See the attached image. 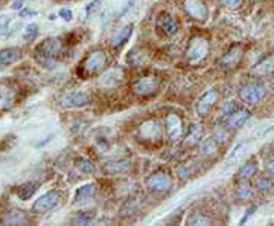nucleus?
Here are the masks:
<instances>
[{
    "mask_svg": "<svg viewBox=\"0 0 274 226\" xmlns=\"http://www.w3.org/2000/svg\"><path fill=\"white\" fill-rule=\"evenodd\" d=\"M63 50V45L61 40L58 39H47L44 42H41L35 49V54L39 57V60L49 69L55 67V58L58 57V54Z\"/></svg>",
    "mask_w": 274,
    "mask_h": 226,
    "instance_id": "1",
    "label": "nucleus"
},
{
    "mask_svg": "<svg viewBox=\"0 0 274 226\" xmlns=\"http://www.w3.org/2000/svg\"><path fill=\"white\" fill-rule=\"evenodd\" d=\"M265 93H267L265 86H262L261 83H248L239 89V98L245 104H250V106L259 104L264 99Z\"/></svg>",
    "mask_w": 274,
    "mask_h": 226,
    "instance_id": "2",
    "label": "nucleus"
},
{
    "mask_svg": "<svg viewBox=\"0 0 274 226\" xmlns=\"http://www.w3.org/2000/svg\"><path fill=\"white\" fill-rule=\"evenodd\" d=\"M209 54V42L204 37H195L191 40L188 47V60L191 63H199Z\"/></svg>",
    "mask_w": 274,
    "mask_h": 226,
    "instance_id": "3",
    "label": "nucleus"
},
{
    "mask_svg": "<svg viewBox=\"0 0 274 226\" xmlns=\"http://www.w3.org/2000/svg\"><path fill=\"white\" fill-rule=\"evenodd\" d=\"M158 84H160L158 78H156V77H140L131 84V89L137 95L148 96L158 89Z\"/></svg>",
    "mask_w": 274,
    "mask_h": 226,
    "instance_id": "4",
    "label": "nucleus"
},
{
    "mask_svg": "<svg viewBox=\"0 0 274 226\" xmlns=\"http://www.w3.org/2000/svg\"><path fill=\"white\" fill-rule=\"evenodd\" d=\"M58 203H60V194L57 193V191H49V193L41 196L39 200L34 203L32 211L43 214V213H47V211L53 210Z\"/></svg>",
    "mask_w": 274,
    "mask_h": 226,
    "instance_id": "5",
    "label": "nucleus"
},
{
    "mask_svg": "<svg viewBox=\"0 0 274 226\" xmlns=\"http://www.w3.org/2000/svg\"><path fill=\"white\" fill-rule=\"evenodd\" d=\"M105 64H107V55L104 54L102 50H96V52H91V54L85 58L84 69H85L87 74L93 75V74L101 72L102 69L105 67Z\"/></svg>",
    "mask_w": 274,
    "mask_h": 226,
    "instance_id": "6",
    "label": "nucleus"
},
{
    "mask_svg": "<svg viewBox=\"0 0 274 226\" xmlns=\"http://www.w3.org/2000/svg\"><path fill=\"white\" fill-rule=\"evenodd\" d=\"M64 107H82L91 102V95L88 92H69L61 98Z\"/></svg>",
    "mask_w": 274,
    "mask_h": 226,
    "instance_id": "7",
    "label": "nucleus"
},
{
    "mask_svg": "<svg viewBox=\"0 0 274 226\" xmlns=\"http://www.w3.org/2000/svg\"><path fill=\"white\" fill-rule=\"evenodd\" d=\"M248 118H250V112L248 110L237 109V110L232 112L230 115L224 116V126H226V129L237 130V129H241L247 123Z\"/></svg>",
    "mask_w": 274,
    "mask_h": 226,
    "instance_id": "8",
    "label": "nucleus"
},
{
    "mask_svg": "<svg viewBox=\"0 0 274 226\" xmlns=\"http://www.w3.org/2000/svg\"><path fill=\"white\" fill-rule=\"evenodd\" d=\"M185 9L191 17H194V19L199 22H204L207 19V8L203 0H186Z\"/></svg>",
    "mask_w": 274,
    "mask_h": 226,
    "instance_id": "9",
    "label": "nucleus"
},
{
    "mask_svg": "<svg viewBox=\"0 0 274 226\" xmlns=\"http://www.w3.org/2000/svg\"><path fill=\"white\" fill-rule=\"evenodd\" d=\"M146 185L154 191H166L172 188V179L168 175H164V173H154L146 181Z\"/></svg>",
    "mask_w": 274,
    "mask_h": 226,
    "instance_id": "10",
    "label": "nucleus"
},
{
    "mask_svg": "<svg viewBox=\"0 0 274 226\" xmlns=\"http://www.w3.org/2000/svg\"><path fill=\"white\" fill-rule=\"evenodd\" d=\"M15 99V89L6 81H0V110H6Z\"/></svg>",
    "mask_w": 274,
    "mask_h": 226,
    "instance_id": "11",
    "label": "nucleus"
},
{
    "mask_svg": "<svg viewBox=\"0 0 274 226\" xmlns=\"http://www.w3.org/2000/svg\"><path fill=\"white\" fill-rule=\"evenodd\" d=\"M241 58H242V47L233 46L230 50H227V54H224L223 58L219 60V66L224 69H233L241 61Z\"/></svg>",
    "mask_w": 274,
    "mask_h": 226,
    "instance_id": "12",
    "label": "nucleus"
},
{
    "mask_svg": "<svg viewBox=\"0 0 274 226\" xmlns=\"http://www.w3.org/2000/svg\"><path fill=\"white\" fill-rule=\"evenodd\" d=\"M157 28L160 31H163L166 36H174V34H177V31H178V25H177L175 19L166 12H163L157 17Z\"/></svg>",
    "mask_w": 274,
    "mask_h": 226,
    "instance_id": "13",
    "label": "nucleus"
},
{
    "mask_svg": "<svg viewBox=\"0 0 274 226\" xmlns=\"http://www.w3.org/2000/svg\"><path fill=\"white\" fill-rule=\"evenodd\" d=\"M218 99V93L215 89L209 90L207 93H204V96H201V99L196 102V112L199 116H206L209 113V110L213 107V104Z\"/></svg>",
    "mask_w": 274,
    "mask_h": 226,
    "instance_id": "14",
    "label": "nucleus"
},
{
    "mask_svg": "<svg viewBox=\"0 0 274 226\" xmlns=\"http://www.w3.org/2000/svg\"><path fill=\"white\" fill-rule=\"evenodd\" d=\"M166 132H168V136L172 139V141L178 139L180 135L183 133V121L177 115L171 113L166 118Z\"/></svg>",
    "mask_w": 274,
    "mask_h": 226,
    "instance_id": "15",
    "label": "nucleus"
},
{
    "mask_svg": "<svg viewBox=\"0 0 274 226\" xmlns=\"http://www.w3.org/2000/svg\"><path fill=\"white\" fill-rule=\"evenodd\" d=\"M22 58V50L18 47H6L0 50V66H9Z\"/></svg>",
    "mask_w": 274,
    "mask_h": 226,
    "instance_id": "16",
    "label": "nucleus"
},
{
    "mask_svg": "<svg viewBox=\"0 0 274 226\" xmlns=\"http://www.w3.org/2000/svg\"><path fill=\"white\" fill-rule=\"evenodd\" d=\"M251 72H253L254 75H258V77L270 75L271 72H274V55L267 57L265 60L259 61L258 64H256V66L253 67Z\"/></svg>",
    "mask_w": 274,
    "mask_h": 226,
    "instance_id": "17",
    "label": "nucleus"
},
{
    "mask_svg": "<svg viewBox=\"0 0 274 226\" xmlns=\"http://www.w3.org/2000/svg\"><path fill=\"white\" fill-rule=\"evenodd\" d=\"M122 71L119 69H112V71H108L102 78H101V86L102 88H113V86H117L122 81Z\"/></svg>",
    "mask_w": 274,
    "mask_h": 226,
    "instance_id": "18",
    "label": "nucleus"
},
{
    "mask_svg": "<svg viewBox=\"0 0 274 226\" xmlns=\"http://www.w3.org/2000/svg\"><path fill=\"white\" fill-rule=\"evenodd\" d=\"M131 164L128 161H115V162H107L104 165V170L108 175H122V173L130 171Z\"/></svg>",
    "mask_w": 274,
    "mask_h": 226,
    "instance_id": "19",
    "label": "nucleus"
},
{
    "mask_svg": "<svg viewBox=\"0 0 274 226\" xmlns=\"http://www.w3.org/2000/svg\"><path fill=\"white\" fill-rule=\"evenodd\" d=\"M140 133L145 139H158L160 136V126L157 121H148L140 127Z\"/></svg>",
    "mask_w": 274,
    "mask_h": 226,
    "instance_id": "20",
    "label": "nucleus"
},
{
    "mask_svg": "<svg viewBox=\"0 0 274 226\" xmlns=\"http://www.w3.org/2000/svg\"><path fill=\"white\" fill-rule=\"evenodd\" d=\"M3 225H26L28 223V216L25 211H9L3 217Z\"/></svg>",
    "mask_w": 274,
    "mask_h": 226,
    "instance_id": "21",
    "label": "nucleus"
},
{
    "mask_svg": "<svg viewBox=\"0 0 274 226\" xmlns=\"http://www.w3.org/2000/svg\"><path fill=\"white\" fill-rule=\"evenodd\" d=\"M39 186H40L39 182H26V183H23L20 188H18V191H17L18 199L29 200V199L37 193V189H39Z\"/></svg>",
    "mask_w": 274,
    "mask_h": 226,
    "instance_id": "22",
    "label": "nucleus"
},
{
    "mask_svg": "<svg viewBox=\"0 0 274 226\" xmlns=\"http://www.w3.org/2000/svg\"><path fill=\"white\" fill-rule=\"evenodd\" d=\"M201 137H203V129H201V126L191 124L189 129H188V135H186L185 142H186V145H196Z\"/></svg>",
    "mask_w": 274,
    "mask_h": 226,
    "instance_id": "23",
    "label": "nucleus"
},
{
    "mask_svg": "<svg viewBox=\"0 0 274 226\" xmlns=\"http://www.w3.org/2000/svg\"><path fill=\"white\" fill-rule=\"evenodd\" d=\"M146 60H148V54H146V50H143L142 47H134L130 52V55H128V63L133 64L134 67L142 66L143 63H146Z\"/></svg>",
    "mask_w": 274,
    "mask_h": 226,
    "instance_id": "24",
    "label": "nucleus"
},
{
    "mask_svg": "<svg viewBox=\"0 0 274 226\" xmlns=\"http://www.w3.org/2000/svg\"><path fill=\"white\" fill-rule=\"evenodd\" d=\"M96 193V185L95 183H87L82 185L81 188H78L77 194H75V202H85L88 199H91Z\"/></svg>",
    "mask_w": 274,
    "mask_h": 226,
    "instance_id": "25",
    "label": "nucleus"
},
{
    "mask_svg": "<svg viewBox=\"0 0 274 226\" xmlns=\"http://www.w3.org/2000/svg\"><path fill=\"white\" fill-rule=\"evenodd\" d=\"M131 34H133V26H131V25L123 26L122 29H119V31L115 34V36L112 37V45H113L115 47L120 46L122 43H125L128 39H130Z\"/></svg>",
    "mask_w": 274,
    "mask_h": 226,
    "instance_id": "26",
    "label": "nucleus"
},
{
    "mask_svg": "<svg viewBox=\"0 0 274 226\" xmlns=\"http://www.w3.org/2000/svg\"><path fill=\"white\" fill-rule=\"evenodd\" d=\"M77 167H78L79 171L85 173V175H93V173H96L95 164L91 161H88V159H84V158L77 159Z\"/></svg>",
    "mask_w": 274,
    "mask_h": 226,
    "instance_id": "27",
    "label": "nucleus"
},
{
    "mask_svg": "<svg viewBox=\"0 0 274 226\" xmlns=\"http://www.w3.org/2000/svg\"><path fill=\"white\" fill-rule=\"evenodd\" d=\"M218 150V142H216V139L210 137V139H206L203 147H201V154L203 156H212L215 154Z\"/></svg>",
    "mask_w": 274,
    "mask_h": 226,
    "instance_id": "28",
    "label": "nucleus"
},
{
    "mask_svg": "<svg viewBox=\"0 0 274 226\" xmlns=\"http://www.w3.org/2000/svg\"><path fill=\"white\" fill-rule=\"evenodd\" d=\"M256 170H258V167H256V162H247L239 170V179H244V181L250 179L254 175V173H256Z\"/></svg>",
    "mask_w": 274,
    "mask_h": 226,
    "instance_id": "29",
    "label": "nucleus"
},
{
    "mask_svg": "<svg viewBox=\"0 0 274 226\" xmlns=\"http://www.w3.org/2000/svg\"><path fill=\"white\" fill-rule=\"evenodd\" d=\"M274 186V182L270 179V178H259L258 182H256V188H258L259 191H262V193H268V191H271V188Z\"/></svg>",
    "mask_w": 274,
    "mask_h": 226,
    "instance_id": "30",
    "label": "nucleus"
},
{
    "mask_svg": "<svg viewBox=\"0 0 274 226\" xmlns=\"http://www.w3.org/2000/svg\"><path fill=\"white\" fill-rule=\"evenodd\" d=\"M210 223L212 220L209 217L199 214V213H195L188 219V225H210Z\"/></svg>",
    "mask_w": 274,
    "mask_h": 226,
    "instance_id": "31",
    "label": "nucleus"
},
{
    "mask_svg": "<svg viewBox=\"0 0 274 226\" xmlns=\"http://www.w3.org/2000/svg\"><path fill=\"white\" fill-rule=\"evenodd\" d=\"M236 196L239 197L241 200H250L253 197V189L248 185H241L239 188L236 189Z\"/></svg>",
    "mask_w": 274,
    "mask_h": 226,
    "instance_id": "32",
    "label": "nucleus"
},
{
    "mask_svg": "<svg viewBox=\"0 0 274 226\" xmlns=\"http://www.w3.org/2000/svg\"><path fill=\"white\" fill-rule=\"evenodd\" d=\"M93 219H95V213L93 211H85V213H81V214L77 216L75 223H78V225H88Z\"/></svg>",
    "mask_w": 274,
    "mask_h": 226,
    "instance_id": "33",
    "label": "nucleus"
},
{
    "mask_svg": "<svg viewBox=\"0 0 274 226\" xmlns=\"http://www.w3.org/2000/svg\"><path fill=\"white\" fill-rule=\"evenodd\" d=\"M37 34H39V26L34 25V23H31V25H28V26H26L23 37H25V40L31 42V40H34V39L37 37Z\"/></svg>",
    "mask_w": 274,
    "mask_h": 226,
    "instance_id": "34",
    "label": "nucleus"
},
{
    "mask_svg": "<svg viewBox=\"0 0 274 226\" xmlns=\"http://www.w3.org/2000/svg\"><path fill=\"white\" fill-rule=\"evenodd\" d=\"M223 5H226L227 8H232V9H236V8H239L241 3H242V0H221Z\"/></svg>",
    "mask_w": 274,
    "mask_h": 226,
    "instance_id": "35",
    "label": "nucleus"
},
{
    "mask_svg": "<svg viewBox=\"0 0 274 226\" xmlns=\"http://www.w3.org/2000/svg\"><path fill=\"white\" fill-rule=\"evenodd\" d=\"M60 17H63V19H64L66 22H70V20H72V11H70L69 8H63V9L60 11Z\"/></svg>",
    "mask_w": 274,
    "mask_h": 226,
    "instance_id": "36",
    "label": "nucleus"
},
{
    "mask_svg": "<svg viewBox=\"0 0 274 226\" xmlns=\"http://www.w3.org/2000/svg\"><path fill=\"white\" fill-rule=\"evenodd\" d=\"M265 167H267V170L271 173V175L274 176V158L267 159V161H265Z\"/></svg>",
    "mask_w": 274,
    "mask_h": 226,
    "instance_id": "37",
    "label": "nucleus"
},
{
    "mask_svg": "<svg viewBox=\"0 0 274 226\" xmlns=\"http://www.w3.org/2000/svg\"><path fill=\"white\" fill-rule=\"evenodd\" d=\"M6 25H8V19H6V17H2V19H0V31L5 29Z\"/></svg>",
    "mask_w": 274,
    "mask_h": 226,
    "instance_id": "38",
    "label": "nucleus"
},
{
    "mask_svg": "<svg viewBox=\"0 0 274 226\" xmlns=\"http://www.w3.org/2000/svg\"><path fill=\"white\" fill-rule=\"evenodd\" d=\"M22 3H23L22 0H17V2H14L12 8H14V9H18V8H22Z\"/></svg>",
    "mask_w": 274,
    "mask_h": 226,
    "instance_id": "39",
    "label": "nucleus"
},
{
    "mask_svg": "<svg viewBox=\"0 0 274 226\" xmlns=\"http://www.w3.org/2000/svg\"><path fill=\"white\" fill-rule=\"evenodd\" d=\"M0 9H2V0H0Z\"/></svg>",
    "mask_w": 274,
    "mask_h": 226,
    "instance_id": "40",
    "label": "nucleus"
}]
</instances>
